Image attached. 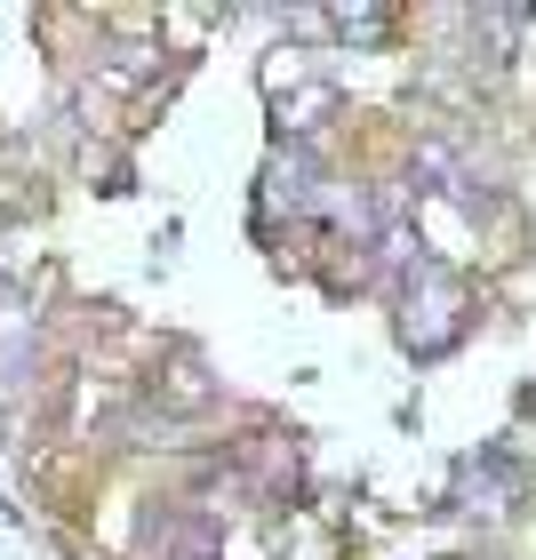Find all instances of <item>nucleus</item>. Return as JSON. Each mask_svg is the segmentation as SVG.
Listing matches in <instances>:
<instances>
[{
    "label": "nucleus",
    "instance_id": "nucleus-1",
    "mask_svg": "<svg viewBox=\"0 0 536 560\" xmlns=\"http://www.w3.org/2000/svg\"><path fill=\"white\" fill-rule=\"evenodd\" d=\"M337 24H345L352 40H385V24H393V16H385V9H337Z\"/></svg>",
    "mask_w": 536,
    "mask_h": 560
}]
</instances>
